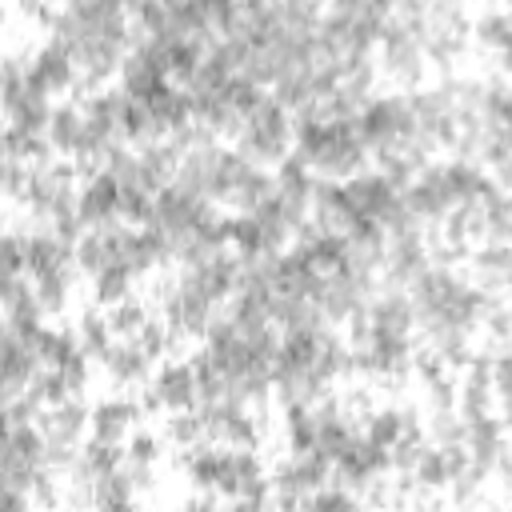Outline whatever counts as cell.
<instances>
[{
    "instance_id": "obj_4",
    "label": "cell",
    "mask_w": 512,
    "mask_h": 512,
    "mask_svg": "<svg viewBox=\"0 0 512 512\" xmlns=\"http://www.w3.org/2000/svg\"><path fill=\"white\" fill-rule=\"evenodd\" d=\"M148 412H180V408H196L200 404V388H196V372L192 360H168L160 364L148 384H144V400Z\"/></svg>"
},
{
    "instance_id": "obj_2",
    "label": "cell",
    "mask_w": 512,
    "mask_h": 512,
    "mask_svg": "<svg viewBox=\"0 0 512 512\" xmlns=\"http://www.w3.org/2000/svg\"><path fill=\"white\" fill-rule=\"evenodd\" d=\"M288 148H296V124H292V112L276 100V96H264L240 124L236 132V152L244 160H252L256 168H268V164H284L288 160Z\"/></svg>"
},
{
    "instance_id": "obj_6",
    "label": "cell",
    "mask_w": 512,
    "mask_h": 512,
    "mask_svg": "<svg viewBox=\"0 0 512 512\" xmlns=\"http://www.w3.org/2000/svg\"><path fill=\"white\" fill-rule=\"evenodd\" d=\"M76 212H80L84 228H112V224H120V184L108 172L84 176Z\"/></svg>"
},
{
    "instance_id": "obj_17",
    "label": "cell",
    "mask_w": 512,
    "mask_h": 512,
    "mask_svg": "<svg viewBox=\"0 0 512 512\" xmlns=\"http://www.w3.org/2000/svg\"><path fill=\"white\" fill-rule=\"evenodd\" d=\"M104 312H108V324H112L116 340H132V336L152 320V308H148L144 300H136V296H128V300H120V304H112V308H104Z\"/></svg>"
},
{
    "instance_id": "obj_3",
    "label": "cell",
    "mask_w": 512,
    "mask_h": 512,
    "mask_svg": "<svg viewBox=\"0 0 512 512\" xmlns=\"http://www.w3.org/2000/svg\"><path fill=\"white\" fill-rule=\"evenodd\" d=\"M376 68L404 88H420L424 72H428V52H424L420 32L388 16V24L380 28V40H376Z\"/></svg>"
},
{
    "instance_id": "obj_9",
    "label": "cell",
    "mask_w": 512,
    "mask_h": 512,
    "mask_svg": "<svg viewBox=\"0 0 512 512\" xmlns=\"http://www.w3.org/2000/svg\"><path fill=\"white\" fill-rule=\"evenodd\" d=\"M140 412H144V404H136L132 396H108V400H100L92 408V432L88 436L124 448L128 436L140 428Z\"/></svg>"
},
{
    "instance_id": "obj_10",
    "label": "cell",
    "mask_w": 512,
    "mask_h": 512,
    "mask_svg": "<svg viewBox=\"0 0 512 512\" xmlns=\"http://www.w3.org/2000/svg\"><path fill=\"white\" fill-rule=\"evenodd\" d=\"M460 416H484L496 408V376H492V352L472 356L460 368Z\"/></svg>"
},
{
    "instance_id": "obj_19",
    "label": "cell",
    "mask_w": 512,
    "mask_h": 512,
    "mask_svg": "<svg viewBox=\"0 0 512 512\" xmlns=\"http://www.w3.org/2000/svg\"><path fill=\"white\" fill-rule=\"evenodd\" d=\"M484 240L492 244H512V196H496L488 216H484Z\"/></svg>"
},
{
    "instance_id": "obj_7",
    "label": "cell",
    "mask_w": 512,
    "mask_h": 512,
    "mask_svg": "<svg viewBox=\"0 0 512 512\" xmlns=\"http://www.w3.org/2000/svg\"><path fill=\"white\" fill-rule=\"evenodd\" d=\"M28 80L44 92V96H64L80 88V72L72 64V56L60 44H44L36 56H28Z\"/></svg>"
},
{
    "instance_id": "obj_20",
    "label": "cell",
    "mask_w": 512,
    "mask_h": 512,
    "mask_svg": "<svg viewBox=\"0 0 512 512\" xmlns=\"http://www.w3.org/2000/svg\"><path fill=\"white\" fill-rule=\"evenodd\" d=\"M496 476H500V484L504 488H512V432H508V440H504V448H500V456H496V468H492Z\"/></svg>"
},
{
    "instance_id": "obj_13",
    "label": "cell",
    "mask_w": 512,
    "mask_h": 512,
    "mask_svg": "<svg viewBox=\"0 0 512 512\" xmlns=\"http://www.w3.org/2000/svg\"><path fill=\"white\" fill-rule=\"evenodd\" d=\"M72 268L76 264H64V268L28 276L32 280V296H36V304H40L44 316H60L68 308V300H72Z\"/></svg>"
},
{
    "instance_id": "obj_8",
    "label": "cell",
    "mask_w": 512,
    "mask_h": 512,
    "mask_svg": "<svg viewBox=\"0 0 512 512\" xmlns=\"http://www.w3.org/2000/svg\"><path fill=\"white\" fill-rule=\"evenodd\" d=\"M468 280L484 288L488 296H508L512 292V244H492L484 240L468 256Z\"/></svg>"
},
{
    "instance_id": "obj_21",
    "label": "cell",
    "mask_w": 512,
    "mask_h": 512,
    "mask_svg": "<svg viewBox=\"0 0 512 512\" xmlns=\"http://www.w3.org/2000/svg\"><path fill=\"white\" fill-rule=\"evenodd\" d=\"M500 12H504V16L512 20V0H500Z\"/></svg>"
},
{
    "instance_id": "obj_15",
    "label": "cell",
    "mask_w": 512,
    "mask_h": 512,
    "mask_svg": "<svg viewBox=\"0 0 512 512\" xmlns=\"http://www.w3.org/2000/svg\"><path fill=\"white\" fill-rule=\"evenodd\" d=\"M76 340H80V348L100 364L104 352L116 344V332H112V324H108V312L88 308V312L80 316V324H76Z\"/></svg>"
},
{
    "instance_id": "obj_1",
    "label": "cell",
    "mask_w": 512,
    "mask_h": 512,
    "mask_svg": "<svg viewBox=\"0 0 512 512\" xmlns=\"http://www.w3.org/2000/svg\"><path fill=\"white\" fill-rule=\"evenodd\" d=\"M296 124V156L308 164L312 176L320 180H352L368 164V144L352 120H312V116H292Z\"/></svg>"
},
{
    "instance_id": "obj_16",
    "label": "cell",
    "mask_w": 512,
    "mask_h": 512,
    "mask_svg": "<svg viewBox=\"0 0 512 512\" xmlns=\"http://www.w3.org/2000/svg\"><path fill=\"white\" fill-rule=\"evenodd\" d=\"M472 36H476L480 48L504 56V52L512 48V20H508L500 8H488V12H480V20L472 24Z\"/></svg>"
},
{
    "instance_id": "obj_12",
    "label": "cell",
    "mask_w": 512,
    "mask_h": 512,
    "mask_svg": "<svg viewBox=\"0 0 512 512\" xmlns=\"http://www.w3.org/2000/svg\"><path fill=\"white\" fill-rule=\"evenodd\" d=\"M464 420H468V432H464L468 460L492 472V468H496V456H500V448H504V440H508V424H504L500 416H492V412H484V416H464Z\"/></svg>"
},
{
    "instance_id": "obj_14",
    "label": "cell",
    "mask_w": 512,
    "mask_h": 512,
    "mask_svg": "<svg viewBox=\"0 0 512 512\" xmlns=\"http://www.w3.org/2000/svg\"><path fill=\"white\" fill-rule=\"evenodd\" d=\"M132 284H136V272L128 264H108L104 272L92 276V300H96V308H112V304L128 300L132 296Z\"/></svg>"
},
{
    "instance_id": "obj_18",
    "label": "cell",
    "mask_w": 512,
    "mask_h": 512,
    "mask_svg": "<svg viewBox=\"0 0 512 512\" xmlns=\"http://www.w3.org/2000/svg\"><path fill=\"white\" fill-rule=\"evenodd\" d=\"M492 376H496V408H500V420L512 428V348L492 352Z\"/></svg>"
},
{
    "instance_id": "obj_5",
    "label": "cell",
    "mask_w": 512,
    "mask_h": 512,
    "mask_svg": "<svg viewBox=\"0 0 512 512\" xmlns=\"http://www.w3.org/2000/svg\"><path fill=\"white\" fill-rule=\"evenodd\" d=\"M100 372L104 380L116 388V392H136L148 384V376L156 372V360L136 344V340H116L104 360H100Z\"/></svg>"
},
{
    "instance_id": "obj_11",
    "label": "cell",
    "mask_w": 512,
    "mask_h": 512,
    "mask_svg": "<svg viewBox=\"0 0 512 512\" xmlns=\"http://www.w3.org/2000/svg\"><path fill=\"white\" fill-rule=\"evenodd\" d=\"M48 144L60 160H76L88 144V116H84V104L80 100H68L60 108H52V120H48Z\"/></svg>"
}]
</instances>
